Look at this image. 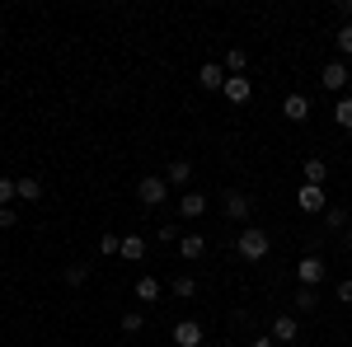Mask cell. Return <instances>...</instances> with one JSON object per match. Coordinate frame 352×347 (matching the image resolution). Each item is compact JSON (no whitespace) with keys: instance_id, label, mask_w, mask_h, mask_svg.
<instances>
[{"instance_id":"cell-18","label":"cell","mask_w":352,"mask_h":347,"mask_svg":"<svg viewBox=\"0 0 352 347\" xmlns=\"http://www.w3.org/2000/svg\"><path fill=\"white\" fill-rule=\"evenodd\" d=\"M324 179H329V164L320 160V155H310V160H305V183L324 188Z\"/></svg>"},{"instance_id":"cell-8","label":"cell","mask_w":352,"mask_h":347,"mask_svg":"<svg viewBox=\"0 0 352 347\" xmlns=\"http://www.w3.org/2000/svg\"><path fill=\"white\" fill-rule=\"evenodd\" d=\"M320 80H324V89L343 94V89H348V61H329L324 71H320Z\"/></svg>"},{"instance_id":"cell-17","label":"cell","mask_w":352,"mask_h":347,"mask_svg":"<svg viewBox=\"0 0 352 347\" xmlns=\"http://www.w3.org/2000/svg\"><path fill=\"white\" fill-rule=\"evenodd\" d=\"M179 254H184V263H197V258L207 254V240H202V235H184V240H179Z\"/></svg>"},{"instance_id":"cell-32","label":"cell","mask_w":352,"mask_h":347,"mask_svg":"<svg viewBox=\"0 0 352 347\" xmlns=\"http://www.w3.org/2000/svg\"><path fill=\"white\" fill-rule=\"evenodd\" d=\"M338 14H343V19L352 24V0H338Z\"/></svg>"},{"instance_id":"cell-7","label":"cell","mask_w":352,"mask_h":347,"mask_svg":"<svg viewBox=\"0 0 352 347\" xmlns=\"http://www.w3.org/2000/svg\"><path fill=\"white\" fill-rule=\"evenodd\" d=\"M272 343H296L300 338V324H296V315H277L272 320V333H268Z\"/></svg>"},{"instance_id":"cell-29","label":"cell","mask_w":352,"mask_h":347,"mask_svg":"<svg viewBox=\"0 0 352 347\" xmlns=\"http://www.w3.org/2000/svg\"><path fill=\"white\" fill-rule=\"evenodd\" d=\"M155 240H160V244H174V240H184V235H179V225H155Z\"/></svg>"},{"instance_id":"cell-31","label":"cell","mask_w":352,"mask_h":347,"mask_svg":"<svg viewBox=\"0 0 352 347\" xmlns=\"http://www.w3.org/2000/svg\"><path fill=\"white\" fill-rule=\"evenodd\" d=\"M338 300H348V305H352V277H348V282H338Z\"/></svg>"},{"instance_id":"cell-6","label":"cell","mask_w":352,"mask_h":347,"mask_svg":"<svg viewBox=\"0 0 352 347\" xmlns=\"http://www.w3.org/2000/svg\"><path fill=\"white\" fill-rule=\"evenodd\" d=\"M174 347H202V324L197 320H179L174 324Z\"/></svg>"},{"instance_id":"cell-19","label":"cell","mask_w":352,"mask_h":347,"mask_svg":"<svg viewBox=\"0 0 352 347\" xmlns=\"http://www.w3.org/2000/svg\"><path fill=\"white\" fill-rule=\"evenodd\" d=\"M169 291L179 295V300H192V295H197V277H188V272H179V277L169 282Z\"/></svg>"},{"instance_id":"cell-16","label":"cell","mask_w":352,"mask_h":347,"mask_svg":"<svg viewBox=\"0 0 352 347\" xmlns=\"http://www.w3.org/2000/svg\"><path fill=\"white\" fill-rule=\"evenodd\" d=\"M192 179V164L188 160H169V169H164V183L169 188H184Z\"/></svg>"},{"instance_id":"cell-12","label":"cell","mask_w":352,"mask_h":347,"mask_svg":"<svg viewBox=\"0 0 352 347\" xmlns=\"http://www.w3.org/2000/svg\"><path fill=\"white\" fill-rule=\"evenodd\" d=\"M197 85H202V89H226V66H221V61H207V66H202V71H197Z\"/></svg>"},{"instance_id":"cell-5","label":"cell","mask_w":352,"mask_h":347,"mask_svg":"<svg viewBox=\"0 0 352 347\" xmlns=\"http://www.w3.org/2000/svg\"><path fill=\"white\" fill-rule=\"evenodd\" d=\"M221 94H226L235 108H244L249 99H254V80H249V76H226V89H221Z\"/></svg>"},{"instance_id":"cell-11","label":"cell","mask_w":352,"mask_h":347,"mask_svg":"<svg viewBox=\"0 0 352 347\" xmlns=\"http://www.w3.org/2000/svg\"><path fill=\"white\" fill-rule=\"evenodd\" d=\"M179 216H184V221L207 216V192H184V197H179Z\"/></svg>"},{"instance_id":"cell-1","label":"cell","mask_w":352,"mask_h":347,"mask_svg":"<svg viewBox=\"0 0 352 347\" xmlns=\"http://www.w3.org/2000/svg\"><path fill=\"white\" fill-rule=\"evenodd\" d=\"M268 249H272V240H268V230H263V225H244L240 235H235V254H240L244 263H263V258H268Z\"/></svg>"},{"instance_id":"cell-10","label":"cell","mask_w":352,"mask_h":347,"mask_svg":"<svg viewBox=\"0 0 352 347\" xmlns=\"http://www.w3.org/2000/svg\"><path fill=\"white\" fill-rule=\"evenodd\" d=\"M282 117H287V122H305V117H310V99H305V94H287V99H282Z\"/></svg>"},{"instance_id":"cell-3","label":"cell","mask_w":352,"mask_h":347,"mask_svg":"<svg viewBox=\"0 0 352 347\" xmlns=\"http://www.w3.org/2000/svg\"><path fill=\"white\" fill-rule=\"evenodd\" d=\"M324 272H329V263L320 258V254H305V258L296 263V282H300V287H320Z\"/></svg>"},{"instance_id":"cell-33","label":"cell","mask_w":352,"mask_h":347,"mask_svg":"<svg viewBox=\"0 0 352 347\" xmlns=\"http://www.w3.org/2000/svg\"><path fill=\"white\" fill-rule=\"evenodd\" d=\"M249 347H277V343H272V338H254Z\"/></svg>"},{"instance_id":"cell-24","label":"cell","mask_w":352,"mask_h":347,"mask_svg":"<svg viewBox=\"0 0 352 347\" xmlns=\"http://www.w3.org/2000/svg\"><path fill=\"white\" fill-rule=\"evenodd\" d=\"M141 328H146V315L141 310H127L122 315V333H141Z\"/></svg>"},{"instance_id":"cell-22","label":"cell","mask_w":352,"mask_h":347,"mask_svg":"<svg viewBox=\"0 0 352 347\" xmlns=\"http://www.w3.org/2000/svg\"><path fill=\"white\" fill-rule=\"evenodd\" d=\"M333 122H338L343 132H352V99H338V104H333Z\"/></svg>"},{"instance_id":"cell-25","label":"cell","mask_w":352,"mask_h":347,"mask_svg":"<svg viewBox=\"0 0 352 347\" xmlns=\"http://www.w3.org/2000/svg\"><path fill=\"white\" fill-rule=\"evenodd\" d=\"M333 43H338V61H343V56H352V24L338 28V38H333Z\"/></svg>"},{"instance_id":"cell-9","label":"cell","mask_w":352,"mask_h":347,"mask_svg":"<svg viewBox=\"0 0 352 347\" xmlns=\"http://www.w3.org/2000/svg\"><path fill=\"white\" fill-rule=\"evenodd\" d=\"M221 202H226V216H230V221H249V212H254V202L244 197L240 188H230V192H226Z\"/></svg>"},{"instance_id":"cell-28","label":"cell","mask_w":352,"mask_h":347,"mask_svg":"<svg viewBox=\"0 0 352 347\" xmlns=\"http://www.w3.org/2000/svg\"><path fill=\"white\" fill-rule=\"evenodd\" d=\"M118 249H122V235H104V240H99V254H104V258H113Z\"/></svg>"},{"instance_id":"cell-13","label":"cell","mask_w":352,"mask_h":347,"mask_svg":"<svg viewBox=\"0 0 352 347\" xmlns=\"http://www.w3.org/2000/svg\"><path fill=\"white\" fill-rule=\"evenodd\" d=\"M132 295H136V300H146V305H151V300H160V295H164V287H160V277H136V287H132Z\"/></svg>"},{"instance_id":"cell-30","label":"cell","mask_w":352,"mask_h":347,"mask_svg":"<svg viewBox=\"0 0 352 347\" xmlns=\"http://www.w3.org/2000/svg\"><path fill=\"white\" fill-rule=\"evenodd\" d=\"M19 225V216H14V207H0V230H14Z\"/></svg>"},{"instance_id":"cell-26","label":"cell","mask_w":352,"mask_h":347,"mask_svg":"<svg viewBox=\"0 0 352 347\" xmlns=\"http://www.w3.org/2000/svg\"><path fill=\"white\" fill-rule=\"evenodd\" d=\"M324 225H329V230H343V225H348V212H343V207H329V212H324Z\"/></svg>"},{"instance_id":"cell-15","label":"cell","mask_w":352,"mask_h":347,"mask_svg":"<svg viewBox=\"0 0 352 347\" xmlns=\"http://www.w3.org/2000/svg\"><path fill=\"white\" fill-rule=\"evenodd\" d=\"M292 305H296V315H315V310H320V295H315V287H296Z\"/></svg>"},{"instance_id":"cell-14","label":"cell","mask_w":352,"mask_h":347,"mask_svg":"<svg viewBox=\"0 0 352 347\" xmlns=\"http://www.w3.org/2000/svg\"><path fill=\"white\" fill-rule=\"evenodd\" d=\"M118 258H127V263H141V258H146V235H122V249H118Z\"/></svg>"},{"instance_id":"cell-4","label":"cell","mask_w":352,"mask_h":347,"mask_svg":"<svg viewBox=\"0 0 352 347\" xmlns=\"http://www.w3.org/2000/svg\"><path fill=\"white\" fill-rule=\"evenodd\" d=\"M296 207H300L305 216H324V212H329V197H324V188H315V183L296 188Z\"/></svg>"},{"instance_id":"cell-20","label":"cell","mask_w":352,"mask_h":347,"mask_svg":"<svg viewBox=\"0 0 352 347\" xmlns=\"http://www.w3.org/2000/svg\"><path fill=\"white\" fill-rule=\"evenodd\" d=\"M221 66H226V76H244V66H249V52H244V47H230Z\"/></svg>"},{"instance_id":"cell-23","label":"cell","mask_w":352,"mask_h":347,"mask_svg":"<svg viewBox=\"0 0 352 347\" xmlns=\"http://www.w3.org/2000/svg\"><path fill=\"white\" fill-rule=\"evenodd\" d=\"M66 282H71V287H85V282H89V263H71L66 267Z\"/></svg>"},{"instance_id":"cell-21","label":"cell","mask_w":352,"mask_h":347,"mask_svg":"<svg viewBox=\"0 0 352 347\" xmlns=\"http://www.w3.org/2000/svg\"><path fill=\"white\" fill-rule=\"evenodd\" d=\"M14 188H19V202H43V183L38 179H14Z\"/></svg>"},{"instance_id":"cell-2","label":"cell","mask_w":352,"mask_h":347,"mask_svg":"<svg viewBox=\"0 0 352 347\" xmlns=\"http://www.w3.org/2000/svg\"><path fill=\"white\" fill-rule=\"evenodd\" d=\"M136 197H141V207H160L164 197H169V183H164L160 174H146V179L136 183Z\"/></svg>"},{"instance_id":"cell-27","label":"cell","mask_w":352,"mask_h":347,"mask_svg":"<svg viewBox=\"0 0 352 347\" xmlns=\"http://www.w3.org/2000/svg\"><path fill=\"white\" fill-rule=\"evenodd\" d=\"M14 197H19L14 179H0V207H14Z\"/></svg>"}]
</instances>
